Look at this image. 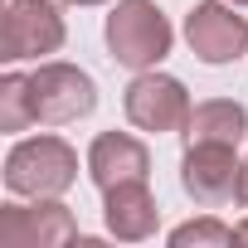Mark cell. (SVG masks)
<instances>
[{"label": "cell", "mask_w": 248, "mask_h": 248, "mask_svg": "<svg viewBox=\"0 0 248 248\" xmlns=\"http://www.w3.org/2000/svg\"><path fill=\"white\" fill-rule=\"evenodd\" d=\"M30 122H34L30 73H5L0 78V132H25Z\"/></svg>", "instance_id": "12"}, {"label": "cell", "mask_w": 248, "mask_h": 248, "mask_svg": "<svg viewBox=\"0 0 248 248\" xmlns=\"http://www.w3.org/2000/svg\"><path fill=\"white\" fill-rule=\"evenodd\" d=\"M122 107H127V122H132L137 132H151V137H161V132H185L190 93H185L180 78L146 68V73H137V78L127 83Z\"/></svg>", "instance_id": "4"}, {"label": "cell", "mask_w": 248, "mask_h": 248, "mask_svg": "<svg viewBox=\"0 0 248 248\" xmlns=\"http://www.w3.org/2000/svg\"><path fill=\"white\" fill-rule=\"evenodd\" d=\"M30 97H34V122L63 127L97 107V83L73 63H39L30 73Z\"/></svg>", "instance_id": "5"}, {"label": "cell", "mask_w": 248, "mask_h": 248, "mask_svg": "<svg viewBox=\"0 0 248 248\" xmlns=\"http://www.w3.org/2000/svg\"><path fill=\"white\" fill-rule=\"evenodd\" d=\"M102 219H107V233L112 238L141 243V238L156 233L161 209H156V195L146 190V180H127L117 190H102Z\"/></svg>", "instance_id": "10"}, {"label": "cell", "mask_w": 248, "mask_h": 248, "mask_svg": "<svg viewBox=\"0 0 248 248\" xmlns=\"http://www.w3.org/2000/svg\"><path fill=\"white\" fill-rule=\"evenodd\" d=\"M68 39L63 10L54 0H5V30H0V59L25 63V59H49Z\"/></svg>", "instance_id": "3"}, {"label": "cell", "mask_w": 248, "mask_h": 248, "mask_svg": "<svg viewBox=\"0 0 248 248\" xmlns=\"http://www.w3.org/2000/svg\"><path fill=\"white\" fill-rule=\"evenodd\" d=\"M78 180V151L63 137H25L5 156V190L25 200H59Z\"/></svg>", "instance_id": "2"}, {"label": "cell", "mask_w": 248, "mask_h": 248, "mask_svg": "<svg viewBox=\"0 0 248 248\" xmlns=\"http://www.w3.org/2000/svg\"><path fill=\"white\" fill-rule=\"evenodd\" d=\"M243 137H248V107L233 102V97L195 102L190 117H185V141H224V146H238Z\"/></svg>", "instance_id": "11"}, {"label": "cell", "mask_w": 248, "mask_h": 248, "mask_svg": "<svg viewBox=\"0 0 248 248\" xmlns=\"http://www.w3.org/2000/svg\"><path fill=\"white\" fill-rule=\"evenodd\" d=\"M63 5H102V0H63Z\"/></svg>", "instance_id": "16"}, {"label": "cell", "mask_w": 248, "mask_h": 248, "mask_svg": "<svg viewBox=\"0 0 248 248\" xmlns=\"http://www.w3.org/2000/svg\"><path fill=\"white\" fill-rule=\"evenodd\" d=\"M238 170H243V161L224 141H190L185 156H180V185L204 209H219V204L238 200Z\"/></svg>", "instance_id": "6"}, {"label": "cell", "mask_w": 248, "mask_h": 248, "mask_svg": "<svg viewBox=\"0 0 248 248\" xmlns=\"http://www.w3.org/2000/svg\"><path fill=\"white\" fill-rule=\"evenodd\" d=\"M229 5H248V0H229Z\"/></svg>", "instance_id": "17"}, {"label": "cell", "mask_w": 248, "mask_h": 248, "mask_svg": "<svg viewBox=\"0 0 248 248\" xmlns=\"http://www.w3.org/2000/svg\"><path fill=\"white\" fill-rule=\"evenodd\" d=\"M238 204H248V156H243V170H238Z\"/></svg>", "instance_id": "14"}, {"label": "cell", "mask_w": 248, "mask_h": 248, "mask_svg": "<svg viewBox=\"0 0 248 248\" xmlns=\"http://www.w3.org/2000/svg\"><path fill=\"white\" fill-rule=\"evenodd\" d=\"M229 248V243H238V229H229V224H219L214 214H204V219H190V224H180V229H170V248Z\"/></svg>", "instance_id": "13"}, {"label": "cell", "mask_w": 248, "mask_h": 248, "mask_svg": "<svg viewBox=\"0 0 248 248\" xmlns=\"http://www.w3.org/2000/svg\"><path fill=\"white\" fill-rule=\"evenodd\" d=\"M88 175H93L97 190H117L127 180H146L151 175V151L132 132H102L88 146Z\"/></svg>", "instance_id": "9"}, {"label": "cell", "mask_w": 248, "mask_h": 248, "mask_svg": "<svg viewBox=\"0 0 248 248\" xmlns=\"http://www.w3.org/2000/svg\"><path fill=\"white\" fill-rule=\"evenodd\" d=\"M185 44L200 63H233L248 49V20L224 0H200L185 15Z\"/></svg>", "instance_id": "7"}, {"label": "cell", "mask_w": 248, "mask_h": 248, "mask_svg": "<svg viewBox=\"0 0 248 248\" xmlns=\"http://www.w3.org/2000/svg\"><path fill=\"white\" fill-rule=\"evenodd\" d=\"M73 238H78V219L59 200L0 209V243L5 248H59V243H73Z\"/></svg>", "instance_id": "8"}, {"label": "cell", "mask_w": 248, "mask_h": 248, "mask_svg": "<svg viewBox=\"0 0 248 248\" xmlns=\"http://www.w3.org/2000/svg\"><path fill=\"white\" fill-rule=\"evenodd\" d=\"M102 34H107V54L122 68H132V73L156 68L170 54V44H175V30L161 15L156 0H117Z\"/></svg>", "instance_id": "1"}, {"label": "cell", "mask_w": 248, "mask_h": 248, "mask_svg": "<svg viewBox=\"0 0 248 248\" xmlns=\"http://www.w3.org/2000/svg\"><path fill=\"white\" fill-rule=\"evenodd\" d=\"M238 243H248V219H243V224H238Z\"/></svg>", "instance_id": "15"}]
</instances>
